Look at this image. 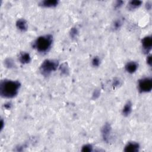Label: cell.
Segmentation results:
<instances>
[{"mask_svg":"<svg viewBox=\"0 0 152 152\" xmlns=\"http://www.w3.org/2000/svg\"><path fill=\"white\" fill-rule=\"evenodd\" d=\"M78 34V30L77 28H72L70 31V36L73 38H74L76 36H77Z\"/></svg>","mask_w":152,"mask_h":152,"instance_id":"16","label":"cell"},{"mask_svg":"<svg viewBox=\"0 0 152 152\" xmlns=\"http://www.w3.org/2000/svg\"><path fill=\"white\" fill-rule=\"evenodd\" d=\"M132 110V103L130 102H128L123 109V114L124 116H129Z\"/></svg>","mask_w":152,"mask_h":152,"instance_id":"12","label":"cell"},{"mask_svg":"<svg viewBox=\"0 0 152 152\" xmlns=\"http://www.w3.org/2000/svg\"><path fill=\"white\" fill-rule=\"evenodd\" d=\"M17 27L21 31H26L27 29V23L24 19H19L16 22Z\"/></svg>","mask_w":152,"mask_h":152,"instance_id":"10","label":"cell"},{"mask_svg":"<svg viewBox=\"0 0 152 152\" xmlns=\"http://www.w3.org/2000/svg\"><path fill=\"white\" fill-rule=\"evenodd\" d=\"M5 66L9 67V68H11L13 66V61L10 59H7L5 61Z\"/></svg>","mask_w":152,"mask_h":152,"instance_id":"17","label":"cell"},{"mask_svg":"<svg viewBox=\"0 0 152 152\" xmlns=\"http://www.w3.org/2000/svg\"><path fill=\"white\" fill-rule=\"evenodd\" d=\"M123 3H124V2L122 1H117V3L115 4V7L116 8H118L119 7H121L123 4Z\"/></svg>","mask_w":152,"mask_h":152,"instance_id":"21","label":"cell"},{"mask_svg":"<svg viewBox=\"0 0 152 152\" xmlns=\"http://www.w3.org/2000/svg\"><path fill=\"white\" fill-rule=\"evenodd\" d=\"M139 90L141 93H147L152 89V80L150 78H144L139 81Z\"/></svg>","mask_w":152,"mask_h":152,"instance_id":"4","label":"cell"},{"mask_svg":"<svg viewBox=\"0 0 152 152\" xmlns=\"http://www.w3.org/2000/svg\"><path fill=\"white\" fill-rule=\"evenodd\" d=\"M147 62L150 66H151V57L150 55L148 56V57L147 58Z\"/></svg>","mask_w":152,"mask_h":152,"instance_id":"22","label":"cell"},{"mask_svg":"<svg viewBox=\"0 0 152 152\" xmlns=\"http://www.w3.org/2000/svg\"><path fill=\"white\" fill-rule=\"evenodd\" d=\"M100 95V92L98 90H94L93 94V98L94 99H96L99 98Z\"/></svg>","mask_w":152,"mask_h":152,"instance_id":"19","label":"cell"},{"mask_svg":"<svg viewBox=\"0 0 152 152\" xmlns=\"http://www.w3.org/2000/svg\"><path fill=\"white\" fill-rule=\"evenodd\" d=\"M138 68V64L137 62L131 61L130 62H128L127 65L125 66V70L128 73L133 74L136 71V70Z\"/></svg>","mask_w":152,"mask_h":152,"instance_id":"7","label":"cell"},{"mask_svg":"<svg viewBox=\"0 0 152 152\" xmlns=\"http://www.w3.org/2000/svg\"><path fill=\"white\" fill-rule=\"evenodd\" d=\"M58 66V62L57 61L54 60H46L42 62L41 67H40V71L43 75L46 76L57 70Z\"/></svg>","mask_w":152,"mask_h":152,"instance_id":"3","label":"cell"},{"mask_svg":"<svg viewBox=\"0 0 152 152\" xmlns=\"http://www.w3.org/2000/svg\"><path fill=\"white\" fill-rule=\"evenodd\" d=\"M141 4L142 2L141 1H137V0H135V1H130V3H129V6L130 9L133 10L139 7L141 5Z\"/></svg>","mask_w":152,"mask_h":152,"instance_id":"13","label":"cell"},{"mask_svg":"<svg viewBox=\"0 0 152 152\" xmlns=\"http://www.w3.org/2000/svg\"><path fill=\"white\" fill-rule=\"evenodd\" d=\"M119 85V80H115L113 82L114 86H118Z\"/></svg>","mask_w":152,"mask_h":152,"instance_id":"23","label":"cell"},{"mask_svg":"<svg viewBox=\"0 0 152 152\" xmlns=\"http://www.w3.org/2000/svg\"><path fill=\"white\" fill-rule=\"evenodd\" d=\"M60 70L62 74L68 75L69 73V68L67 63H63L62 64L60 67Z\"/></svg>","mask_w":152,"mask_h":152,"instance_id":"14","label":"cell"},{"mask_svg":"<svg viewBox=\"0 0 152 152\" xmlns=\"http://www.w3.org/2000/svg\"><path fill=\"white\" fill-rule=\"evenodd\" d=\"M19 60L22 64H27L31 60L30 56L27 52H23L20 55Z\"/></svg>","mask_w":152,"mask_h":152,"instance_id":"11","label":"cell"},{"mask_svg":"<svg viewBox=\"0 0 152 152\" xmlns=\"http://www.w3.org/2000/svg\"><path fill=\"white\" fill-rule=\"evenodd\" d=\"M100 59L98 57H96L92 60V64L94 67H98L100 64Z\"/></svg>","mask_w":152,"mask_h":152,"instance_id":"15","label":"cell"},{"mask_svg":"<svg viewBox=\"0 0 152 152\" xmlns=\"http://www.w3.org/2000/svg\"><path fill=\"white\" fill-rule=\"evenodd\" d=\"M20 87L18 81L4 80L0 83V94L4 98H13L18 94Z\"/></svg>","mask_w":152,"mask_h":152,"instance_id":"1","label":"cell"},{"mask_svg":"<svg viewBox=\"0 0 152 152\" xmlns=\"http://www.w3.org/2000/svg\"><path fill=\"white\" fill-rule=\"evenodd\" d=\"M122 25V23L121 21L120 20H117L115 21V22L114 23V27L116 28V29H118Z\"/></svg>","mask_w":152,"mask_h":152,"instance_id":"20","label":"cell"},{"mask_svg":"<svg viewBox=\"0 0 152 152\" xmlns=\"http://www.w3.org/2000/svg\"><path fill=\"white\" fill-rule=\"evenodd\" d=\"M111 132V127L110 125V124H105V125L103 126V129H102V136H103V138L104 139V140L108 141L109 137H110V134Z\"/></svg>","mask_w":152,"mask_h":152,"instance_id":"6","label":"cell"},{"mask_svg":"<svg viewBox=\"0 0 152 152\" xmlns=\"http://www.w3.org/2000/svg\"><path fill=\"white\" fill-rule=\"evenodd\" d=\"M140 146L137 143L135 142H131L128 143L127 146L125 147V151H131V152H134V151H139Z\"/></svg>","mask_w":152,"mask_h":152,"instance_id":"8","label":"cell"},{"mask_svg":"<svg viewBox=\"0 0 152 152\" xmlns=\"http://www.w3.org/2000/svg\"><path fill=\"white\" fill-rule=\"evenodd\" d=\"M92 150V147L90 145H87L83 147L82 151H90Z\"/></svg>","mask_w":152,"mask_h":152,"instance_id":"18","label":"cell"},{"mask_svg":"<svg viewBox=\"0 0 152 152\" xmlns=\"http://www.w3.org/2000/svg\"><path fill=\"white\" fill-rule=\"evenodd\" d=\"M53 37L50 35L39 37L33 44V47L39 52L48 51L52 44Z\"/></svg>","mask_w":152,"mask_h":152,"instance_id":"2","label":"cell"},{"mask_svg":"<svg viewBox=\"0 0 152 152\" xmlns=\"http://www.w3.org/2000/svg\"><path fill=\"white\" fill-rule=\"evenodd\" d=\"M58 4L57 0H45L40 3V5L44 7H54Z\"/></svg>","mask_w":152,"mask_h":152,"instance_id":"9","label":"cell"},{"mask_svg":"<svg viewBox=\"0 0 152 152\" xmlns=\"http://www.w3.org/2000/svg\"><path fill=\"white\" fill-rule=\"evenodd\" d=\"M142 46L146 52H149L152 46V38L151 36H146L142 39Z\"/></svg>","mask_w":152,"mask_h":152,"instance_id":"5","label":"cell"}]
</instances>
